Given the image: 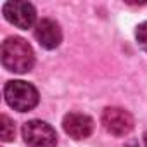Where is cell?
Instances as JSON below:
<instances>
[{"label": "cell", "instance_id": "3", "mask_svg": "<svg viewBox=\"0 0 147 147\" xmlns=\"http://www.w3.org/2000/svg\"><path fill=\"white\" fill-rule=\"evenodd\" d=\"M23 138L30 147H55L57 144L55 130L40 119H31L23 125Z\"/></svg>", "mask_w": 147, "mask_h": 147}, {"label": "cell", "instance_id": "9", "mask_svg": "<svg viewBox=\"0 0 147 147\" xmlns=\"http://www.w3.org/2000/svg\"><path fill=\"white\" fill-rule=\"evenodd\" d=\"M135 35H137V42H138V45L147 52V21L142 23V24H138Z\"/></svg>", "mask_w": 147, "mask_h": 147}, {"label": "cell", "instance_id": "10", "mask_svg": "<svg viewBox=\"0 0 147 147\" xmlns=\"http://www.w3.org/2000/svg\"><path fill=\"white\" fill-rule=\"evenodd\" d=\"M144 142H145V147H147V131H145V135H144Z\"/></svg>", "mask_w": 147, "mask_h": 147}, {"label": "cell", "instance_id": "8", "mask_svg": "<svg viewBox=\"0 0 147 147\" xmlns=\"http://www.w3.org/2000/svg\"><path fill=\"white\" fill-rule=\"evenodd\" d=\"M14 135H16L14 121L9 116L2 114V116H0V137H2L4 142H11L14 138Z\"/></svg>", "mask_w": 147, "mask_h": 147}, {"label": "cell", "instance_id": "5", "mask_svg": "<svg viewBox=\"0 0 147 147\" xmlns=\"http://www.w3.org/2000/svg\"><path fill=\"white\" fill-rule=\"evenodd\" d=\"M102 125L111 135L123 137L131 131L133 118L128 111L121 107H106L102 113Z\"/></svg>", "mask_w": 147, "mask_h": 147}, {"label": "cell", "instance_id": "6", "mask_svg": "<svg viewBox=\"0 0 147 147\" xmlns=\"http://www.w3.org/2000/svg\"><path fill=\"white\" fill-rule=\"evenodd\" d=\"M64 131L75 140H83L94 131V119L83 113H69L62 119Z\"/></svg>", "mask_w": 147, "mask_h": 147}, {"label": "cell", "instance_id": "1", "mask_svg": "<svg viewBox=\"0 0 147 147\" xmlns=\"http://www.w3.org/2000/svg\"><path fill=\"white\" fill-rule=\"evenodd\" d=\"M2 64L12 73H26L35 64L31 45L18 36H11L2 43Z\"/></svg>", "mask_w": 147, "mask_h": 147}, {"label": "cell", "instance_id": "2", "mask_svg": "<svg viewBox=\"0 0 147 147\" xmlns=\"http://www.w3.org/2000/svg\"><path fill=\"white\" fill-rule=\"evenodd\" d=\"M4 95H5L7 104L19 113L31 111L33 107H36V104L40 100L38 90L31 83L21 82V80L7 82L5 88H4Z\"/></svg>", "mask_w": 147, "mask_h": 147}, {"label": "cell", "instance_id": "4", "mask_svg": "<svg viewBox=\"0 0 147 147\" xmlns=\"http://www.w3.org/2000/svg\"><path fill=\"white\" fill-rule=\"evenodd\" d=\"M4 16L11 24L18 26L21 30H28L33 26V23L36 19V11L30 2L11 0V2L4 4Z\"/></svg>", "mask_w": 147, "mask_h": 147}, {"label": "cell", "instance_id": "7", "mask_svg": "<svg viewBox=\"0 0 147 147\" xmlns=\"http://www.w3.org/2000/svg\"><path fill=\"white\" fill-rule=\"evenodd\" d=\"M35 38L38 40V43L43 49H55L59 47L61 40H62V31L59 28V24L52 19H40L35 24Z\"/></svg>", "mask_w": 147, "mask_h": 147}]
</instances>
